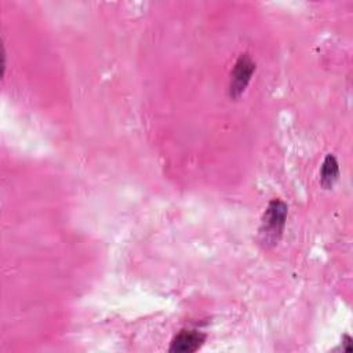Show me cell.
<instances>
[{
	"label": "cell",
	"mask_w": 353,
	"mask_h": 353,
	"mask_svg": "<svg viewBox=\"0 0 353 353\" xmlns=\"http://www.w3.org/2000/svg\"><path fill=\"white\" fill-rule=\"evenodd\" d=\"M287 212H288L287 204L279 199H274L268 204L266 211L262 216V225L259 229L262 241L265 244H272V245L277 244L284 230Z\"/></svg>",
	"instance_id": "obj_1"
},
{
	"label": "cell",
	"mask_w": 353,
	"mask_h": 353,
	"mask_svg": "<svg viewBox=\"0 0 353 353\" xmlns=\"http://www.w3.org/2000/svg\"><path fill=\"white\" fill-rule=\"evenodd\" d=\"M254 72H255L254 61L250 58L248 54H241L236 61L233 72L230 74L229 94L232 98H239L244 92Z\"/></svg>",
	"instance_id": "obj_2"
},
{
	"label": "cell",
	"mask_w": 353,
	"mask_h": 353,
	"mask_svg": "<svg viewBox=\"0 0 353 353\" xmlns=\"http://www.w3.org/2000/svg\"><path fill=\"white\" fill-rule=\"evenodd\" d=\"M205 341V335L196 330H183L181 331L171 342L170 352L178 353H192L201 347Z\"/></svg>",
	"instance_id": "obj_3"
},
{
	"label": "cell",
	"mask_w": 353,
	"mask_h": 353,
	"mask_svg": "<svg viewBox=\"0 0 353 353\" xmlns=\"http://www.w3.org/2000/svg\"><path fill=\"white\" fill-rule=\"evenodd\" d=\"M339 176V165L332 154H327L320 170V183L325 189H331Z\"/></svg>",
	"instance_id": "obj_4"
},
{
	"label": "cell",
	"mask_w": 353,
	"mask_h": 353,
	"mask_svg": "<svg viewBox=\"0 0 353 353\" xmlns=\"http://www.w3.org/2000/svg\"><path fill=\"white\" fill-rule=\"evenodd\" d=\"M342 343H343V347L346 352H352V338L349 335H343Z\"/></svg>",
	"instance_id": "obj_5"
}]
</instances>
